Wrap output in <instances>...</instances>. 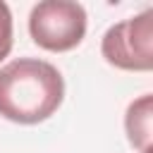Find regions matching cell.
Segmentation results:
<instances>
[{
	"instance_id": "cell-3",
	"label": "cell",
	"mask_w": 153,
	"mask_h": 153,
	"mask_svg": "<svg viewBox=\"0 0 153 153\" xmlns=\"http://www.w3.org/2000/svg\"><path fill=\"white\" fill-rule=\"evenodd\" d=\"M100 53L108 65L124 72L153 69V12L143 10L136 17L112 24L103 33Z\"/></svg>"
},
{
	"instance_id": "cell-4",
	"label": "cell",
	"mask_w": 153,
	"mask_h": 153,
	"mask_svg": "<svg viewBox=\"0 0 153 153\" xmlns=\"http://www.w3.org/2000/svg\"><path fill=\"white\" fill-rule=\"evenodd\" d=\"M151 122H153V96L143 93L134 103H129L124 115V129L127 139L134 148L146 151L151 148Z\"/></svg>"
},
{
	"instance_id": "cell-2",
	"label": "cell",
	"mask_w": 153,
	"mask_h": 153,
	"mask_svg": "<svg viewBox=\"0 0 153 153\" xmlns=\"http://www.w3.org/2000/svg\"><path fill=\"white\" fill-rule=\"evenodd\" d=\"M29 33L43 50H72L86 36V10L72 0H43L29 14Z\"/></svg>"
},
{
	"instance_id": "cell-6",
	"label": "cell",
	"mask_w": 153,
	"mask_h": 153,
	"mask_svg": "<svg viewBox=\"0 0 153 153\" xmlns=\"http://www.w3.org/2000/svg\"><path fill=\"white\" fill-rule=\"evenodd\" d=\"M141 153H153V151H151V148H146V151H141Z\"/></svg>"
},
{
	"instance_id": "cell-1",
	"label": "cell",
	"mask_w": 153,
	"mask_h": 153,
	"mask_svg": "<svg viewBox=\"0 0 153 153\" xmlns=\"http://www.w3.org/2000/svg\"><path fill=\"white\" fill-rule=\"evenodd\" d=\"M65 100L60 69L38 57H19L0 67V117L17 124L48 120Z\"/></svg>"
},
{
	"instance_id": "cell-5",
	"label": "cell",
	"mask_w": 153,
	"mask_h": 153,
	"mask_svg": "<svg viewBox=\"0 0 153 153\" xmlns=\"http://www.w3.org/2000/svg\"><path fill=\"white\" fill-rule=\"evenodd\" d=\"M12 41H14V31H12V12L7 7V2L0 0V60H5L12 50Z\"/></svg>"
}]
</instances>
